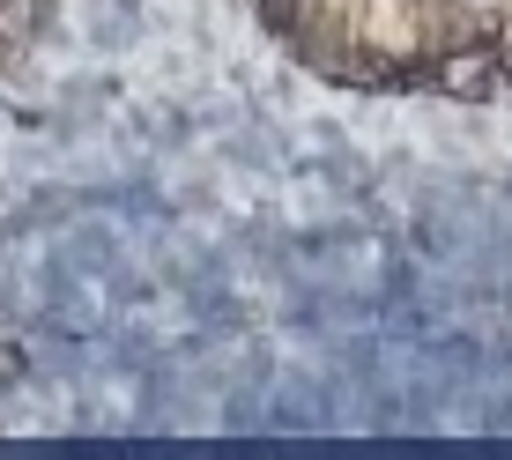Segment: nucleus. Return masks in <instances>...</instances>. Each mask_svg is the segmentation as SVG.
<instances>
[{"label":"nucleus","instance_id":"1","mask_svg":"<svg viewBox=\"0 0 512 460\" xmlns=\"http://www.w3.org/2000/svg\"><path fill=\"white\" fill-rule=\"evenodd\" d=\"M334 90H446V0H245Z\"/></svg>","mask_w":512,"mask_h":460},{"label":"nucleus","instance_id":"2","mask_svg":"<svg viewBox=\"0 0 512 460\" xmlns=\"http://www.w3.org/2000/svg\"><path fill=\"white\" fill-rule=\"evenodd\" d=\"M438 97H512V0H446Z\"/></svg>","mask_w":512,"mask_h":460}]
</instances>
